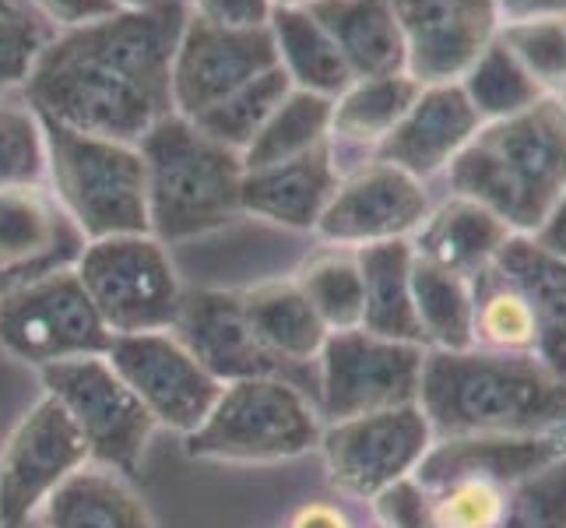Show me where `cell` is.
I'll return each instance as SVG.
<instances>
[{
  "label": "cell",
  "instance_id": "1",
  "mask_svg": "<svg viewBox=\"0 0 566 528\" xmlns=\"http://www.w3.org/2000/svg\"><path fill=\"white\" fill-rule=\"evenodd\" d=\"M187 22L184 0L120 8L71 32H53L22 85L39 121L142 145L172 113L169 71Z\"/></svg>",
  "mask_w": 566,
  "mask_h": 528
},
{
  "label": "cell",
  "instance_id": "2",
  "mask_svg": "<svg viewBox=\"0 0 566 528\" xmlns=\"http://www.w3.org/2000/svg\"><path fill=\"white\" fill-rule=\"evenodd\" d=\"M416 402L437 441L566 429V381L535 356L475 345L426 349Z\"/></svg>",
  "mask_w": 566,
  "mask_h": 528
},
{
  "label": "cell",
  "instance_id": "3",
  "mask_svg": "<svg viewBox=\"0 0 566 528\" xmlns=\"http://www.w3.org/2000/svg\"><path fill=\"white\" fill-rule=\"evenodd\" d=\"M447 184L490 208L511 232L532 237L566 190V100L545 95L517 116L482 124L447 166Z\"/></svg>",
  "mask_w": 566,
  "mask_h": 528
},
{
  "label": "cell",
  "instance_id": "4",
  "mask_svg": "<svg viewBox=\"0 0 566 528\" xmlns=\"http://www.w3.org/2000/svg\"><path fill=\"white\" fill-rule=\"evenodd\" d=\"M148 169V229L155 240L184 244L229 226L240 208L243 159L187 121L169 113L142 138Z\"/></svg>",
  "mask_w": 566,
  "mask_h": 528
},
{
  "label": "cell",
  "instance_id": "5",
  "mask_svg": "<svg viewBox=\"0 0 566 528\" xmlns=\"http://www.w3.org/2000/svg\"><path fill=\"white\" fill-rule=\"evenodd\" d=\"M46 184L85 240L148 229V169L138 145L43 121Z\"/></svg>",
  "mask_w": 566,
  "mask_h": 528
},
{
  "label": "cell",
  "instance_id": "6",
  "mask_svg": "<svg viewBox=\"0 0 566 528\" xmlns=\"http://www.w3.org/2000/svg\"><path fill=\"white\" fill-rule=\"evenodd\" d=\"M321 408L285 377L222 384L205 423L187 434V455L229 465L289 462L321 447Z\"/></svg>",
  "mask_w": 566,
  "mask_h": 528
},
{
  "label": "cell",
  "instance_id": "7",
  "mask_svg": "<svg viewBox=\"0 0 566 528\" xmlns=\"http://www.w3.org/2000/svg\"><path fill=\"white\" fill-rule=\"evenodd\" d=\"M109 335L172 331L184 307V282L169 247L151 232L92 240L74 265Z\"/></svg>",
  "mask_w": 566,
  "mask_h": 528
},
{
  "label": "cell",
  "instance_id": "8",
  "mask_svg": "<svg viewBox=\"0 0 566 528\" xmlns=\"http://www.w3.org/2000/svg\"><path fill=\"white\" fill-rule=\"evenodd\" d=\"M39 381H43L46 395L61 402L71 416L95 465H106L120 476L138 473L159 423L109 366L106 352L43 366Z\"/></svg>",
  "mask_w": 566,
  "mask_h": 528
},
{
  "label": "cell",
  "instance_id": "9",
  "mask_svg": "<svg viewBox=\"0 0 566 528\" xmlns=\"http://www.w3.org/2000/svg\"><path fill=\"white\" fill-rule=\"evenodd\" d=\"M426 345L395 342L366 328L331 331L317 356L321 416L356 420L419 398Z\"/></svg>",
  "mask_w": 566,
  "mask_h": 528
},
{
  "label": "cell",
  "instance_id": "10",
  "mask_svg": "<svg viewBox=\"0 0 566 528\" xmlns=\"http://www.w3.org/2000/svg\"><path fill=\"white\" fill-rule=\"evenodd\" d=\"M109 339L74 268L0 297V349L35 370L103 356Z\"/></svg>",
  "mask_w": 566,
  "mask_h": 528
},
{
  "label": "cell",
  "instance_id": "11",
  "mask_svg": "<svg viewBox=\"0 0 566 528\" xmlns=\"http://www.w3.org/2000/svg\"><path fill=\"white\" fill-rule=\"evenodd\" d=\"M433 441V426L419 402H412L331 423L321 434V455L338 494L353 500H380L398 483L416 476Z\"/></svg>",
  "mask_w": 566,
  "mask_h": 528
},
{
  "label": "cell",
  "instance_id": "12",
  "mask_svg": "<svg viewBox=\"0 0 566 528\" xmlns=\"http://www.w3.org/2000/svg\"><path fill=\"white\" fill-rule=\"evenodd\" d=\"M88 462V444L71 416L43 395L0 444V525L39 518L46 500Z\"/></svg>",
  "mask_w": 566,
  "mask_h": 528
},
{
  "label": "cell",
  "instance_id": "13",
  "mask_svg": "<svg viewBox=\"0 0 566 528\" xmlns=\"http://www.w3.org/2000/svg\"><path fill=\"white\" fill-rule=\"evenodd\" d=\"M106 360L142 398L151 420L184 437L205 423L222 391V384L208 374L201 360L172 331L113 335Z\"/></svg>",
  "mask_w": 566,
  "mask_h": 528
},
{
  "label": "cell",
  "instance_id": "14",
  "mask_svg": "<svg viewBox=\"0 0 566 528\" xmlns=\"http://www.w3.org/2000/svg\"><path fill=\"white\" fill-rule=\"evenodd\" d=\"M433 208L416 176L366 159L342 173L335 198L317 222V237L331 247H374L390 240H412Z\"/></svg>",
  "mask_w": 566,
  "mask_h": 528
},
{
  "label": "cell",
  "instance_id": "15",
  "mask_svg": "<svg viewBox=\"0 0 566 528\" xmlns=\"http://www.w3.org/2000/svg\"><path fill=\"white\" fill-rule=\"evenodd\" d=\"M271 68H279V56L268 29L237 32L187 14L169 71L172 113L198 121L201 113L219 106L226 95Z\"/></svg>",
  "mask_w": 566,
  "mask_h": 528
},
{
  "label": "cell",
  "instance_id": "16",
  "mask_svg": "<svg viewBox=\"0 0 566 528\" xmlns=\"http://www.w3.org/2000/svg\"><path fill=\"white\" fill-rule=\"evenodd\" d=\"M405 43V71L419 85L461 82L500 35L496 0H390Z\"/></svg>",
  "mask_w": 566,
  "mask_h": 528
},
{
  "label": "cell",
  "instance_id": "17",
  "mask_svg": "<svg viewBox=\"0 0 566 528\" xmlns=\"http://www.w3.org/2000/svg\"><path fill=\"white\" fill-rule=\"evenodd\" d=\"M85 247V232L61 208L46 180L0 190V297L71 271Z\"/></svg>",
  "mask_w": 566,
  "mask_h": 528
},
{
  "label": "cell",
  "instance_id": "18",
  "mask_svg": "<svg viewBox=\"0 0 566 528\" xmlns=\"http://www.w3.org/2000/svg\"><path fill=\"white\" fill-rule=\"evenodd\" d=\"M172 335L201 360V366L219 384L253 381V377L292 381V370L271 356L261 345V339L253 335V328L247 324L240 292H222V289L184 292V307Z\"/></svg>",
  "mask_w": 566,
  "mask_h": 528
},
{
  "label": "cell",
  "instance_id": "19",
  "mask_svg": "<svg viewBox=\"0 0 566 528\" xmlns=\"http://www.w3.org/2000/svg\"><path fill=\"white\" fill-rule=\"evenodd\" d=\"M479 113L472 110L458 82L422 85L419 100L401 116V124L387 134L384 145L374 152V159L398 166L401 173L426 184L447 173V166L479 134Z\"/></svg>",
  "mask_w": 566,
  "mask_h": 528
},
{
  "label": "cell",
  "instance_id": "20",
  "mask_svg": "<svg viewBox=\"0 0 566 528\" xmlns=\"http://www.w3.org/2000/svg\"><path fill=\"white\" fill-rule=\"evenodd\" d=\"M559 458H566V429H556V434L443 437L426 452L412 483L429 486L443 479H482L514 486Z\"/></svg>",
  "mask_w": 566,
  "mask_h": 528
},
{
  "label": "cell",
  "instance_id": "21",
  "mask_svg": "<svg viewBox=\"0 0 566 528\" xmlns=\"http://www.w3.org/2000/svg\"><path fill=\"white\" fill-rule=\"evenodd\" d=\"M338 184H342V169L335 163L331 142H324L314 152L296 155L289 163L243 169L240 208L271 226L317 232L321 215L331 205V198H335Z\"/></svg>",
  "mask_w": 566,
  "mask_h": 528
},
{
  "label": "cell",
  "instance_id": "22",
  "mask_svg": "<svg viewBox=\"0 0 566 528\" xmlns=\"http://www.w3.org/2000/svg\"><path fill=\"white\" fill-rule=\"evenodd\" d=\"M422 85L408 71L356 77L335 106H331V152H335L338 169H353L384 145V138L401 124V116L412 110Z\"/></svg>",
  "mask_w": 566,
  "mask_h": 528
},
{
  "label": "cell",
  "instance_id": "23",
  "mask_svg": "<svg viewBox=\"0 0 566 528\" xmlns=\"http://www.w3.org/2000/svg\"><path fill=\"white\" fill-rule=\"evenodd\" d=\"M493 268L528 303L535 324V360L566 381V261L542 250L532 237L514 232L493 258Z\"/></svg>",
  "mask_w": 566,
  "mask_h": 528
},
{
  "label": "cell",
  "instance_id": "24",
  "mask_svg": "<svg viewBox=\"0 0 566 528\" xmlns=\"http://www.w3.org/2000/svg\"><path fill=\"white\" fill-rule=\"evenodd\" d=\"M511 237V226L496 219L485 205L451 194L443 205L429 208V215L408 244H412L416 258L454 271L461 279H475L482 268L493 265L500 247Z\"/></svg>",
  "mask_w": 566,
  "mask_h": 528
},
{
  "label": "cell",
  "instance_id": "25",
  "mask_svg": "<svg viewBox=\"0 0 566 528\" xmlns=\"http://www.w3.org/2000/svg\"><path fill=\"white\" fill-rule=\"evenodd\" d=\"M247 324L253 328V335L261 339V345L285 363L289 370L317 363L321 349L327 342V324L317 318V310L310 307L303 297V289L292 279H275L261 282L247 292H240Z\"/></svg>",
  "mask_w": 566,
  "mask_h": 528
},
{
  "label": "cell",
  "instance_id": "26",
  "mask_svg": "<svg viewBox=\"0 0 566 528\" xmlns=\"http://www.w3.org/2000/svg\"><path fill=\"white\" fill-rule=\"evenodd\" d=\"M43 528H155L145 497L130 479L88 462L39 511Z\"/></svg>",
  "mask_w": 566,
  "mask_h": 528
},
{
  "label": "cell",
  "instance_id": "27",
  "mask_svg": "<svg viewBox=\"0 0 566 528\" xmlns=\"http://www.w3.org/2000/svg\"><path fill=\"white\" fill-rule=\"evenodd\" d=\"M310 11L335 39L353 77L405 71V43L390 0H314Z\"/></svg>",
  "mask_w": 566,
  "mask_h": 528
},
{
  "label": "cell",
  "instance_id": "28",
  "mask_svg": "<svg viewBox=\"0 0 566 528\" xmlns=\"http://www.w3.org/2000/svg\"><path fill=\"white\" fill-rule=\"evenodd\" d=\"M359 271H363V328L374 335L395 339V342H422V328L416 318L412 300V244L390 240L359 247Z\"/></svg>",
  "mask_w": 566,
  "mask_h": 528
},
{
  "label": "cell",
  "instance_id": "29",
  "mask_svg": "<svg viewBox=\"0 0 566 528\" xmlns=\"http://www.w3.org/2000/svg\"><path fill=\"white\" fill-rule=\"evenodd\" d=\"M268 32L271 43H275L279 68L285 71L292 89L338 100L356 82L345 56L335 46V39L327 35V29L317 22L310 8H275Z\"/></svg>",
  "mask_w": 566,
  "mask_h": 528
},
{
  "label": "cell",
  "instance_id": "30",
  "mask_svg": "<svg viewBox=\"0 0 566 528\" xmlns=\"http://www.w3.org/2000/svg\"><path fill=\"white\" fill-rule=\"evenodd\" d=\"M412 300L422 328L426 349H472L475 300L472 279H461L454 271L437 268L422 258L412 261Z\"/></svg>",
  "mask_w": 566,
  "mask_h": 528
},
{
  "label": "cell",
  "instance_id": "31",
  "mask_svg": "<svg viewBox=\"0 0 566 528\" xmlns=\"http://www.w3.org/2000/svg\"><path fill=\"white\" fill-rule=\"evenodd\" d=\"M331 106H335V100H327V95L292 89L282 106L268 116L258 138L243 148V169L279 166L324 145L331 134Z\"/></svg>",
  "mask_w": 566,
  "mask_h": 528
},
{
  "label": "cell",
  "instance_id": "32",
  "mask_svg": "<svg viewBox=\"0 0 566 528\" xmlns=\"http://www.w3.org/2000/svg\"><path fill=\"white\" fill-rule=\"evenodd\" d=\"M303 289L310 307L317 310V318L327 324V331H348L363 328V271L359 253L353 247H321L317 253L296 268L292 276Z\"/></svg>",
  "mask_w": 566,
  "mask_h": 528
},
{
  "label": "cell",
  "instance_id": "33",
  "mask_svg": "<svg viewBox=\"0 0 566 528\" xmlns=\"http://www.w3.org/2000/svg\"><path fill=\"white\" fill-rule=\"evenodd\" d=\"M458 85L468 95V103H472L482 124L506 121V116H517L524 110H532L538 100H545L538 82L521 68L517 56L503 46L500 35L482 50L479 61L461 74Z\"/></svg>",
  "mask_w": 566,
  "mask_h": 528
},
{
  "label": "cell",
  "instance_id": "34",
  "mask_svg": "<svg viewBox=\"0 0 566 528\" xmlns=\"http://www.w3.org/2000/svg\"><path fill=\"white\" fill-rule=\"evenodd\" d=\"M475 349L506 352V356H535V324L521 292L490 265L472 279Z\"/></svg>",
  "mask_w": 566,
  "mask_h": 528
},
{
  "label": "cell",
  "instance_id": "35",
  "mask_svg": "<svg viewBox=\"0 0 566 528\" xmlns=\"http://www.w3.org/2000/svg\"><path fill=\"white\" fill-rule=\"evenodd\" d=\"M289 92H292V82L285 77V71L271 68L253 77V82H247L243 89L226 95L219 106L201 113L193 124H198L211 142H219V145L243 155V148L258 138L261 127L268 124V116L282 106Z\"/></svg>",
  "mask_w": 566,
  "mask_h": 528
},
{
  "label": "cell",
  "instance_id": "36",
  "mask_svg": "<svg viewBox=\"0 0 566 528\" xmlns=\"http://www.w3.org/2000/svg\"><path fill=\"white\" fill-rule=\"evenodd\" d=\"M503 46L553 100H566V25L563 18H535L500 29Z\"/></svg>",
  "mask_w": 566,
  "mask_h": 528
},
{
  "label": "cell",
  "instance_id": "37",
  "mask_svg": "<svg viewBox=\"0 0 566 528\" xmlns=\"http://www.w3.org/2000/svg\"><path fill=\"white\" fill-rule=\"evenodd\" d=\"M46 180L43 121L25 100H0V190Z\"/></svg>",
  "mask_w": 566,
  "mask_h": 528
},
{
  "label": "cell",
  "instance_id": "38",
  "mask_svg": "<svg viewBox=\"0 0 566 528\" xmlns=\"http://www.w3.org/2000/svg\"><path fill=\"white\" fill-rule=\"evenodd\" d=\"M496 528H566V458L514 483Z\"/></svg>",
  "mask_w": 566,
  "mask_h": 528
},
{
  "label": "cell",
  "instance_id": "39",
  "mask_svg": "<svg viewBox=\"0 0 566 528\" xmlns=\"http://www.w3.org/2000/svg\"><path fill=\"white\" fill-rule=\"evenodd\" d=\"M46 29L25 8L14 14H0V100L22 92L29 74L46 46Z\"/></svg>",
  "mask_w": 566,
  "mask_h": 528
},
{
  "label": "cell",
  "instance_id": "40",
  "mask_svg": "<svg viewBox=\"0 0 566 528\" xmlns=\"http://www.w3.org/2000/svg\"><path fill=\"white\" fill-rule=\"evenodd\" d=\"M187 14L201 18L208 25L219 29H268L271 14H275V4L271 0H184Z\"/></svg>",
  "mask_w": 566,
  "mask_h": 528
},
{
  "label": "cell",
  "instance_id": "41",
  "mask_svg": "<svg viewBox=\"0 0 566 528\" xmlns=\"http://www.w3.org/2000/svg\"><path fill=\"white\" fill-rule=\"evenodd\" d=\"M22 8L53 32H71L120 11L116 0H22Z\"/></svg>",
  "mask_w": 566,
  "mask_h": 528
},
{
  "label": "cell",
  "instance_id": "42",
  "mask_svg": "<svg viewBox=\"0 0 566 528\" xmlns=\"http://www.w3.org/2000/svg\"><path fill=\"white\" fill-rule=\"evenodd\" d=\"M282 528H359L356 518L345 511L342 504L331 500H306L296 511L289 515V521Z\"/></svg>",
  "mask_w": 566,
  "mask_h": 528
},
{
  "label": "cell",
  "instance_id": "43",
  "mask_svg": "<svg viewBox=\"0 0 566 528\" xmlns=\"http://www.w3.org/2000/svg\"><path fill=\"white\" fill-rule=\"evenodd\" d=\"M496 11L503 25H517L535 18H563L566 0H496Z\"/></svg>",
  "mask_w": 566,
  "mask_h": 528
},
{
  "label": "cell",
  "instance_id": "44",
  "mask_svg": "<svg viewBox=\"0 0 566 528\" xmlns=\"http://www.w3.org/2000/svg\"><path fill=\"white\" fill-rule=\"evenodd\" d=\"M532 240H535L542 250L556 253L559 261H566V190L559 194V201L549 208V215L542 219V226L532 232Z\"/></svg>",
  "mask_w": 566,
  "mask_h": 528
},
{
  "label": "cell",
  "instance_id": "45",
  "mask_svg": "<svg viewBox=\"0 0 566 528\" xmlns=\"http://www.w3.org/2000/svg\"><path fill=\"white\" fill-rule=\"evenodd\" d=\"M275 8H310L314 0H271Z\"/></svg>",
  "mask_w": 566,
  "mask_h": 528
},
{
  "label": "cell",
  "instance_id": "46",
  "mask_svg": "<svg viewBox=\"0 0 566 528\" xmlns=\"http://www.w3.org/2000/svg\"><path fill=\"white\" fill-rule=\"evenodd\" d=\"M22 11V0H0V14H14Z\"/></svg>",
  "mask_w": 566,
  "mask_h": 528
},
{
  "label": "cell",
  "instance_id": "47",
  "mask_svg": "<svg viewBox=\"0 0 566 528\" xmlns=\"http://www.w3.org/2000/svg\"><path fill=\"white\" fill-rule=\"evenodd\" d=\"M120 8H148V4H155V0H116Z\"/></svg>",
  "mask_w": 566,
  "mask_h": 528
},
{
  "label": "cell",
  "instance_id": "48",
  "mask_svg": "<svg viewBox=\"0 0 566 528\" xmlns=\"http://www.w3.org/2000/svg\"><path fill=\"white\" fill-rule=\"evenodd\" d=\"M0 528H43V521L32 518V521H22V525H0Z\"/></svg>",
  "mask_w": 566,
  "mask_h": 528
},
{
  "label": "cell",
  "instance_id": "49",
  "mask_svg": "<svg viewBox=\"0 0 566 528\" xmlns=\"http://www.w3.org/2000/svg\"><path fill=\"white\" fill-rule=\"evenodd\" d=\"M374 528H398V525H390V521H384V518H380V521H377Z\"/></svg>",
  "mask_w": 566,
  "mask_h": 528
},
{
  "label": "cell",
  "instance_id": "50",
  "mask_svg": "<svg viewBox=\"0 0 566 528\" xmlns=\"http://www.w3.org/2000/svg\"><path fill=\"white\" fill-rule=\"evenodd\" d=\"M563 25H566V14H563Z\"/></svg>",
  "mask_w": 566,
  "mask_h": 528
}]
</instances>
